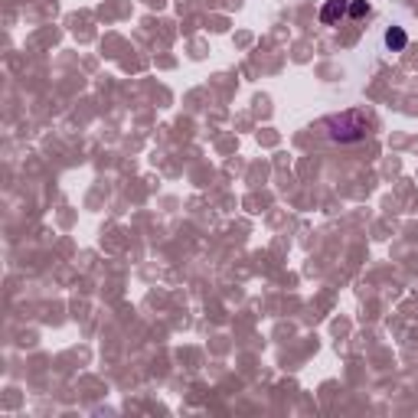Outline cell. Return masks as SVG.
<instances>
[{
	"instance_id": "cell-4",
	"label": "cell",
	"mask_w": 418,
	"mask_h": 418,
	"mask_svg": "<svg viewBox=\"0 0 418 418\" xmlns=\"http://www.w3.org/2000/svg\"><path fill=\"white\" fill-rule=\"evenodd\" d=\"M363 14H369V7H366V0H353V4H350V16H363Z\"/></svg>"
},
{
	"instance_id": "cell-2",
	"label": "cell",
	"mask_w": 418,
	"mask_h": 418,
	"mask_svg": "<svg viewBox=\"0 0 418 418\" xmlns=\"http://www.w3.org/2000/svg\"><path fill=\"white\" fill-rule=\"evenodd\" d=\"M347 10H350V0H327L324 10H320V20H324V24H337Z\"/></svg>"
},
{
	"instance_id": "cell-1",
	"label": "cell",
	"mask_w": 418,
	"mask_h": 418,
	"mask_svg": "<svg viewBox=\"0 0 418 418\" xmlns=\"http://www.w3.org/2000/svg\"><path fill=\"white\" fill-rule=\"evenodd\" d=\"M330 128H333L330 134L337 141H360L366 134V128H369V118L363 111H347L340 118H330Z\"/></svg>"
},
{
	"instance_id": "cell-3",
	"label": "cell",
	"mask_w": 418,
	"mask_h": 418,
	"mask_svg": "<svg viewBox=\"0 0 418 418\" xmlns=\"http://www.w3.org/2000/svg\"><path fill=\"white\" fill-rule=\"evenodd\" d=\"M386 46L389 49H402L405 46V33L399 30V26H392V30L386 33Z\"/></svg>"
}]
</instances>
